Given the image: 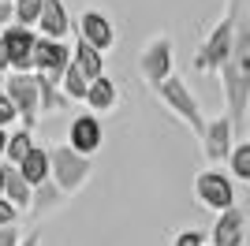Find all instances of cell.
<instances>
[{"mask_svg": "<svg viewBox=\"0 0 250 246\" xmlns=\"http://www.w3.org/2000/svg\"><path fill=\"white\" fill-rule=\"evenodd\" d=\"M116 101H120V90H116V82L108 79V75H101V79H94L90 82V90H86V108L90 112H97V116H104V112H112L116 108Z\"/></svg>", "mask_w": 250, "mask_h": 246, "instance_id": "obj_15", "label": "cell"}, {"mask_svg": "<svg viewBox=\"0 0 250 246\" xmlns=\"http://www.w3.org/2000/svg\"><path fill=\"white\" fill-rule=\"evenodd\" d=\"M19 168H22V175H26L34 186H42V183H49V179H52V153L45 149V145H34Z\"/></svg>", "mask_w": 250, "mask_h": 246, "instance_id": "obj_16", "label": "cell"}, {"mask_svg": "<svg viewBox=\"0 0 250 246\" xmlns=\"http://www.w3.org/2000/svg\"><path fill=\"white\" fill-rule=\"evenodd\" d=\"M38 34H45V38H67L71 34V15L63 8V0H45L42 19H38Z\"/></svg>", "mask_w": 250, "mask_h": 246, "instance_id": "obj_14", "label": "cell"}, {"mask_svg": "<svg viewBox=\"0 0 250 246\" xmlns=\"http://www.w3.org/2000/svg\"><path fill=\"white\" fill-rule=\"evenodd\" d=\"M235 123H231V116H217V120L206 123V131H202V153H206L209 164H228L231 149H235Z\"/></svg>", "mask_w": 250, "mask_h": 246, "instance_id": "obj_8", "label": "cell"}, {"mask_svg": "<svg viewBox=\"0 0 250 246\" xmlns=\"http://www.w3.org/2000/svg\"><path fill=\"white\" fill-rule=\"evenodd\" d=\"M247 22H250V11H247Z\"/></svg>", "mask_w": 250, "mask_h": 246, "instance_id": "obj_34", "label": "cell"}, {"mask_svg": "<svg viewBox=\"0 0 250 246\" xmlns=\"http://www.w3.org/2000/svg\"><path fill=\"white\" fill-rule=\"evenodd\" d=\"M49 153H52V179H56V186H60L67 198L79 194V190L90 183V175H94V164H90V157L79 153L71 142L52 145Z\"/></svg>", "mask_w": 250, "mask_h": 246, "instance_id": "obj_4", "label": "cell"}, {"mask_svg": "<svg viewBox=\"0 0 250 246\" xmlns=\"http://www.w3.org/2000/svg\"><path fill=\"white\" fill-rule=\"evenodd\" d=\"M75 49L63 45V38H45L38 34V52H34V71L52 75V79H63V71L71 67Z\"/></svg>", "mask_w": 250, "mask_h": 246, "instance_id": "obj_10", "label": "cell"}, {"mask_svg": "<svg viewBox=\"0 0 250 246\" xmlns=\"http://www.w3.org/2000/svg\"><path fill=\"white\" fill-rule=\"evenodd\" d=\"M4 41L11 52V71H34V52H38V30L26 22H11L4 26Z\"/></svg>", "mask_w": 250, "mask_h": 246, "instance_id": "obj_9", "label": "cell"}, {"mask_svg": "<svg viewBox=\"0 0 250 246\" xmlns=\"http://www.w3.org/2000/svg\"><path fill=\"white\" fill-rule=\"evenodd\" d=\"M90 75L83 71V67H79V63L71 60V67H67V71H63V79H60V86H63V93H67V97H71V101H86V90H90Z\"/></svg>", "mask_w": 250, "mask_h": 246, "instance_id": "obj_22", "label": "cell"}, {"mask_svg": "<svg viewBox=\"0 0 250 246\" xmlns=\"http://www.w3.org/2000/svg\"><path fill=\"white\" fill-rule=\"evenodd\" d=\"M34 145H38V142H34V127H19V131H11L4 161H8V164H22V161H26V153H30Z\"/></svg>", "mask_w": 250, "mask_h": 246, "instance_id": "obj_21", "label": "cell"}, {"mask_svg": "<svg viewBox=\"0 0 250 246\" xmlns=\"http://www.w3.org/2000/svg\"><path fill=\"white\" fill-rule=\"evenodd\" d=\"M67 138H71V145L79 149V153L94 157L97 149H101L104 142V131H101V120H97V112H83L71 120V131H67Z\"/></svg>", "mask_w": 250, "mask_h": 246, "instance_id": "obj_13", "label": "cell"}, {"mask_svg": "<svg viewBox=\"0 0 250 246\" xmlns=\"http://www.w3.org/2000/svg\"><path fill=\"white\" fill-rule=\"evenodd\" d=\"M4 183H8V161L0 157V194H4Z\"/></svg>", "mask_w": 250, "mask_h": 246, "instance_id": "obj_31", "label": "cell"}, {"mask_svg": "<svg viewBox=\"0 0 250 246\" xmlns=\"http://www.w3.org/2000/svg\"><path fill=\"white\" fill-rule=\"evenodd\" d=\"M228 168L239 183H250V142H235V149L228 157Z\"/></svg>", "mask_w": 250, "mask_h": 246, "instance_id": "obj_23", "label": "cell"}, {"mask_svg": "<svg viewBox=\"0 0 250 246\" xmlns=\"http://www.w3.org/2000/svg\"><path fill=\"white\" fill-rule=\"evenodd\" d=\"M11 71V52H8V41H4V34H0V75Z\"/></svg>", "mask_w": 250, "mask_h": 246, "instance_id": "obj_30", "label": "cell"}, {"mask_svg": "<svg viewBox=\"0 0 250 246\" xmlns=\"http://www.w3.org/2000/svg\"><path fill=\"white\" fill-rule=\"evenodd\" d=\"M8 138H11V134H8V127H0V157L8 153Z\"/></svg>", "mask_w": 250, "mask_h": 246, "instance_id": "obj_32", "label": "cell"}, {"mask_svg": "<svg viewBox=\"0 0 250 246\" xmlns=\"http://www.w3.org/2000/svg\"><path fill=\"white\" fill-rule=\"evenodd\" d=\"M220 90H224V104H228V116L235 123V131H243L247 127V112H250V22H247V15H239L231 56L220 67Z\"/></svg>", "mask_w": 250, "mask_h": 246, "instance_id": "obj_1", "label": "cell"}, {"mask_svg": "<svg viewBox=\"0 0 250 246\" xmlns=\"http://www.w3.org/2000/svg\"><path fill=\"white\" fill-rule=\"evenodd\" d=\"M239 8H243V0H228V8H224L220 22L206 34V41H202L198 52H194V71H202V75H220V67H224V63H228V56H231V45H235Z\"/></svg>", "mask_w": 250, "mask_h": 246, "instance_id": "obj_2", "label": "cell"}, {"mask_svg": "<svg viewBox=\"0 0 250 246\" xmlns=\"http://www.w3.org/2000/svg\"><path fill=\"white\" fill-rule=\"evenodd\" d=\"M0 246H22V231L15 224H0Z\"/></svg>", "mask_w": 250, "mask_h": 246, "instance_id": "obj_28", "label": "cell"}, {"mask_svg": "<svg viewBox=\"0 0 250 246\" xmlns=\"http://www.w3.org/2000/svg\"><path fill=\"white\" fill-rule=\"evenodd\" d=\"M11 19H15V0H0V30L11 26Z\"/></svg>", "mask_w": 250, "mask_h": 246, "instance_id": "obj_29", "label": "cell"}, {"mask_svg": "<svg viewBox=\"0 0 250 246\" xmlns=\"http://www.w3.org/2000/svg\"><path fill=\"white\" fill-rule=\"evenodd\" d=\"M235 175H224L220 168H206V172L194 175V198H198L202 209L209 213H224L235 205Z\"/></svg>", "mask_w": 250, "mask_h": 246, "instance_id": "obj_7", "label": "cell"}, {"mask_svg": "<svg viewBox=\"0 0 250 246\" xmlns=\"http://www.w3.org/2000/svg\"><path fill=\"white\" fill-rule=\"evenodd\" d=\"M19 213H22L19 205L11 202L8 194H0V224H15V220H19Z\"/></svg>", "mask_w": 250, "mask_h": 246, "instance_id": "obj_27", "label": "cell"}, {"mask_svg": "<svg viewBox=\"0 0 250 246\" xmlns=\"http://www.w3.org/2000/svg\"><path fill=\"white\" fill-rule=\"evenodd\" d=\"M22 246H42V235H38V231H34V235H26V239H22Z\"/></svg>", "mask_w": 250, "mask_h": 246, "instance_id": "obj_33", "label": "cell"}, {"mask_svg": "<svg viewBox=\"0 0 250 246\" xmlns=\"http://www.w3.org/2000/svg\"><path fill=\"white\" fill-rule=\"evenodd\" d=\"M138 75L149 90H157L168 75H176V49H172V38L168 34H153L146 41V49L138 56Z\"/></svg>", "mask_w": 250, "mask_h": 246, "instance_id": "obj_5", "label": "cell"}, {"mask_svg": "<svg viewBox=\"0 0 250 246\" xmlns=\"http://www.w3.org/2000/svg\"><path fill=\"white\" fill-rule=\"evenodd\" d=\"M206 246H213V243H206Z\"/></svg>", "mask_w": 250, "mask_h": 246, "instance_id": "obj_35", "label": "cell"}, {"mask_svg": "<svg viewBox=\"0 0 250 246\" xmlns=\"http://www.w3.org/2000/svg\"><path fill=\"white\" fill-rule=\"evenodd\" d=\"M206 231H198V227H183L176 239H172V246H206Z\"/></svg>", "mask_w": 250, "mask_h": 246, "instance_id": "obj_25", "label": "cell"}, {"mask_svg": "<svg viewBox=\"0 0 250 246\" xmlns=\"http://www.w3.org/2000/svg\"><path fill=\"white\" fill-rule=\"evenodd\" d=\"M75 63H79L90 79H101L104 75V52L97 49V45H90L83 34H75Z\"/></svg>", "mask_w": 250, "mask_h": 246, "instance_id": "obj_18", "label": "cell"}, {"mask_svg": "<svg viewBox=\"0 0 250 246\" xmlns=\"http://www.w3.org/2000/svg\"><path fill=\"white\" fill-rule=\"evenodd\" d=\"M45 0H15V22H26V26H38L42 19Z\"/></svg>", "mask_w": 250, "mask_h": 246, "instance_id": "obj_24", "label": "cell"}, {"mask_svg": "<svg viewBox=\"0 0 250 246\" xmlns=\"http://www.w3.org/2000/svg\"><path fill=\"white\" fill-rule=\"evenodd\" d=\"M63 202H67V194H63L60 186H56V179H49V183H42L38 190H34V205H30V213H34V216H49V213H56Z\"/></svg>", "mask_w": 250, "mask_h": 246, "instance_id": "obj_19", "label": "cell"}, {"mask_svg": "<svg viewBox=\"0 0 250 246\" xmlns=\"http://www.w3.org/2000/svg\"><path fill=\"white\" fill-rule=\"evenodd\" d=\"M209 243L213 246H243L247 243V213H243L239 205L217 213V224L209 231Z\"/></svg>", "mask_w": 250, "mask_h": 246, "instance_id": "obj_12", "label": "cell"}, {"mask_svg": "<svg viewBox=\"0 0 250 246\" xmlns=\"http://www.w3.org/2000/svg\"><path fill=\"white\" fill-rule=\"evenodd\" d=\"M4 93L15 101L22 127H34L38 116H42V82H38V71H8Z\"/></svg>", "mask_w": 250, "mask_h": 246, "instance_id": "obj_6", "label": "cell"}, {"mask_svg": "<svg viewBox=\"0 0 250 246\" xmlns=\"http://www.w3.org/2000/svg\"><path fill=\"white\" fill-rule=\"evenodd\" d=\"M34 190H38V186L22 175L19 164H8V183H4V194L19 205V209H30V205H34Z\"/></svg>", "mask_w": 250, "mask_h": 246, "instance_id": "obj_17", "label": "cell"}, {"mask_svg": "<svg viewBox=\"0 0 250 246\" xmlns=\"http://www.w3.org/2000/svg\"><path fill=\"white\" fill-rule=\"evenodd\" d=\"M153 93H157V101L165 104V108H168L172 116H176L179 123H187L190 131H194V134L202 138V131H206V123H209V120L202 116L198 97L190 93V86H187L183 79H179V75H168V79L161 82V86H157Z\"/></svg>", "mask_w": 250, "mask_h": 246, "instance_id": "obj_3", "label": "cell"}, {"mask_svg": "<svg viewBox=\"0 0 250 246\" xmlns=\"http://www.w3.org/2000/svg\"><path fill=\"white\" fill-rule=\"evenodd\" d=\"M75 34H83L101 52H108L116 45V26H112V19H108L104 8H83V15L75 19Z\"/></svg>", "mask_w": 250, "mask_h": 246, "instance_id": "obj_11", "label": "cell"}, {"mask_svg": "<svg viewBox=\"0 0 250 246\" xmlns=\"http://www.w3.org/2000/svg\"><path fill=\"white\" fill-rule=\"evenodd\" d=\"M38 82H42V112L52 116V112H60V108H67L71 104V97L63 93L60 79H52V75H42L38 71Z\"/></svg>", "mask_w": 250, "mask_h": 246, "instance_id": "obj_20", "label": "cell"}, {"mask_svg": "<svg viewBox=\"0 0 250 246\" xmlns=\"http://www.w3.org/2000/svg\"><path fill=\"white\" fill-rule=\"evenodd\" d=\"M15 120H19V108H15V101H11L8 93H0V127H11Z\"/></svg>", "mask_w": 250, "mask_h": 246, "instance_id": "obj_26", "label": "cell"}]
</instances>
